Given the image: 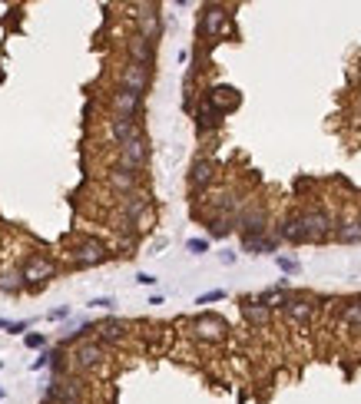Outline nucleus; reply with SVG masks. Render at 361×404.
<instances>
[{"label":"nucleus","instance_id":"1","mask_svg":"<svg viewBox=\"0 0 361 404\" xmlns=\"http://www.w3.org/2000/svg\"><path fill=\"white\" fill-rule=\"evenodd\" d=\"M120 216H123V232H136V225L150 222L152 219V199L150 193L136 189L130 195H120Z\"/></svg>","mask_w":361,"mask_h":404},{"label":"nucleus","instance_id":"2","mask_svg":"<svg viewBox=\"0 0 361 404\" xmlns=\"http://www.w3.org/2000/svg\"><path fill=\"white\" fill-rule=\"evenodd\" d=\"M57 262L50 258V255H40V252H33L24 265H20V279H24V292L30 288V292H40L50 279H57Z\"/></svg>","mask_w":361,"mask_h":404},{"label":"nucleus","instance_id":"3","mask_svg":"<svg viewBox=\"0 0 361 404\" xmlns=\"http://www.w3.org/2000/svg\"><path fill=\"white\" fill-rule=\"evenodd\" d=\"M146 163H150V139H146V133H136L133 139H126L120 146L116 169H126V173L139 176V173L146 169Z\"/></svg>","mask_w":361,"mask_h":404},{"label":"nucleus","instance_id":"4","mask_svg":"<svg viewBox=\"0 0 361 404\" xmlns=\"http://www.w3.org/2000/svg\"><path fill=\"white\" fill-rule=\"evenodd\" d=\"M109 245L100 239H93V236H83V239H76L70 245V258H73L76 269H93V265H103L106 258H109Z\"/></svg>","mask_w":361,"mask_h":404},{"label":"nucleus","instance_id":"5","mask_svg":"<svg viewBox=\"0 0 361 404\" xmlns=\"http://www.w3.org/2000/svg\"><path fill=\"white\" fill-rule=\"evenodd\" d=\"M83 394H87V388H83V381H76V378H53L50 385H46L44 391V401H57V404H83Z\"/></svg>","mask_w":361,"mask_h":404},{"label":"nucleus","instance_id":"6","mask_svg":"<svg viewBox=\"0 0 361 404\" xmlns=\"http://www.w3.org/2000/svg\"><path fill=\"white\" fill-rule=\"evenodd\" d=\"M136 33L143 37V40H150L156 44L159 37H163V14H159V7L156 3H136Z\"/></svg>","mask_w":361,"mask_h":404},{"label":"nucleus","instance_id":"7","mask_svg":"<svg viewBox=\"0 0 361 404\" xmlns=\"http://www.w3.org/2000/svg\"><path fill=\"white\" fill-rule=\"evenodd\" d=\"M150 83H152L150 67H139V63H130V60H126V67H123L120 76H116V90L136 93V96H146Z\"/></svg>","mask_w":361,"mask_h":404},{"label":"nucleus","instance_id":"8","mask_svg":"<svg viewBox=\"0 0 361 404\" xmlns=\"http://www.w3.org/2000/svg\"><path fill=\"white\" fill-rule=\"evenodd\" d=\"M229 27V10L222 3H209V7H202V14H199V37L202 40H219Z\"/></svg>","mask_w":361,"mask_h":404},{"label":"nucleus","instance_id":"9","mask_svg":"<svg viewBox=\"0 0 361 404\" xmlns=\"http://www.w3.org/2000/svg\"><path fill=\"white\" fill-rule=\"evenodd\" d=\"M301 225H305V232H308V239L312 242H325L335 236V219H331V212L325 209H301L299 212Z\"/></svg>","mask_w":361,"mask_h":404},{"label":"nucleus","instance_id":"10","mask_svg":"<svg viewBox=\"0 0 361 404\" xmlns=\"http://www.w3.org/2000/svg\"><path fill=\"white\" fill-rule=\"evenodd\" d=\"M189 328H193V335H196L199 342H206V344L226 342V335H229L226 318H219V315H196Z\"/></svg>","mask_w":361,"mask_h":404},{"label":"nucleus","instance_id":"11","mask_svg":"<svg viewBox=\"0 0 361 404\" xmlns=\"http://www.w3.org/2000/svg\"><path fill=\"white\" fill-rule=\"evenodd\" d=\"M73 368L76 371H93V368H100L106 361V344H100L96 338H83V342L73 348Z\"/></svg>","mask_w":361,"mask_h":404},{"label":"nucleus","instance_id":"12","mask_svg":"<svg viewBox=\"0 0 361 404\" xmlns=\"http://www.w3.org/2000/svg\"><path fill=\"white\" fill-rule=\"evenodd\" d=\"M236 225L242 229V239H258V236H269V212L262 206H245L236 216Z\"/></svg>","mask_w":361,"mask_h":404},{"label":"nucleus","instance_id":"13","mask_svg":"<svg viewBox=\"0 0 361 404\" xmlns=\"http://www.w3.org/2000/svg\"><path fill=\"white\" fill-rule=\"evenodd\" d=\"M282 312H285V318L292 325H301V328H305V325L315 318V299H312V295H292V292H288Z\"/></svg>","mask_w":361,"mask_h":404},{"label":"nucleus","instance_id":"14","mask_svg":"<svg viewBox=\"0 0 361 404\" xmlns=\"http://www.w3.org/2000/svg\"><path fill=\"white\" fill-rule=\"evenodd\" d=\"M202 103H209L212 109H219V113L226 116V113H232V109L239 106V90H236V87H226V83H215V87L206 90Z\"/></svg>","mask_w":361,"mask_h":404},{"label":"nucleus","instance_id":"15","mask_svg":"<svg viewBox=\"0 0 361 404\" xmlns=\"http://www.w3.org/2000/svg\"><path fill=\"white\" fill-rule=\"evenodd\" d=\"M109 109H113V116H123V120H136V123H139V113H143V96L126 93V90H116L113 96H109Z\"/></svg>","mask_w":361,"mask_h":404},{"label":"nucleus","instance_id":"16","mask_svg":"<svg viewBox=\"0 0 361 404\" xmlns=\"http://www.w3.org/2000/svg\"><path fill=\"white\" fill-rule=\"evenodd\" d=\"M215 173H219L215 159L199 156L196 163H193V169H189V189H193V193H206V189L212 186V179H215Z\"/></svg>","mask_w":361,"mask_h":404},{"label":"nucleus","instance_id":"17","mask_svg":"<svg viewBox=\"0 0 361 404\" xmlns=\"http://www.w3.org/2000/svg\"><path fill=\"white\" fill-rule=\"evenodd\" d=\"M126 60L152 70V63H156V44H150V40H143L139 33H133V37L126 40Z\"/></svg>","mask_w":361,"mask_h":404},{"label":"nucleus","instance_id":"18","mask_svg":"<svg viewBox=\"0 0 361 404\" xmlns=\"http://www.w3.org/2000/svg\"><path fill=\"white\" fill-rule=\"evenodd\" d=\"M126 328H130V325H126L123 318H103L100 325H93L100 344H120L123 338H126Z\"/></svg>","mask_w":361,"mask_h":404},{"label":"nucleus","instance_id":"19","mask_svg":"<svg viewBox=\"0 0 361 404\" xmlns=\"http://www.w3.org/2000/svg\"><path fill=\"white\" fill-rule=\"evenodd\" d=\"M136 133H143V126L136 120H123V116H109V120H106V136H109L116 146H123L126 139H133Z\"/></svg>","mask_w":361,"mask_h":404},{"label":"nucleus","instance_id":"20","mask_svg":"<svg viewBox=\"0 0 361 404\" xmlns=\"http://www.w3.org/2000/svg\"><path fill=\"white\" fill-rule=\"evenodd\" d=\"M242 318H245V325H252V328H269L272 325V308H265L262 301L256 299H242Z\"/></svg>","mask_w":361,"mask_h":404},{"label":"nucleus","instance_id":"21","mask_svg":"<svg viewBox=\"0 0 361 404\" xmlns=\"http://www.w3.org/2000/svg\"><path fill=\"white\" fill-rule=\"evenodd\" d=\"M279 239L288 242V245H305V242H312L308 232H305V225H301V219H299V212L279 222Z\"/></svg>","mask_w":361,"mask_h":404},{"label":"nucleus","instance_id":"22","mask_svg":"<svg viewBox=\"0 0 361 404\" xmlns=\"http://www.w3.org/2000/svg\"><path fill=\"white\" fill-rule=\"evenodd\" d=\"M106 186H109L113 193L130 195V193H136V189H139V176L126 173V169H113V173H106Z\"/></svg>","mask_w":361,"mask_h":404},{"label":"nucleus","instance_id":"23","mask_svg":"<svg viewBox=\"0 0 361 404\" xmlns=\"http://www.w3.org/2000/svg\"><path fill=\"white\" fill-rule=\"evenodd\" d=\"M222 113L219 109H212L209 103H199V109H196V130L199 133H212V130H219L222 126Z\"/></svg>","mask_w":361,"mask_h":404},{"label":"nucleus","instance_id":"24","mask_svg":"<svg viewBox=\"0 0 361 404\" xmlns=\"http://www.w3.org/2000/svg\"><path fill=\"white\" fill-rule=\"evenodd\" d=\"M335 242H342V245H355L361 242V219H348V222H335Z\"/></svg>","mask_w":361,"mask_h":404},{"label":"nucleus","instance_id":"25","mask_svg":"<svg viewBox=\"0 0 361 404\" xmlns=\"http://www.w3.org/2000/svg\"><path fill=\"white\" fill-rule=\"evenodd\" d=\"M242 252H249V255H269V252H279V239H275V236L242 239Z\"/></svg>","mask_w":361,"mask_h":404},{"label":"nucleus","instance_id":"26","mask_svg":"<svg viewBox=\"0 0 361 404\" xmlns=\"http://www.w3.org/2000/svg\"><path fill=\"white\" fill-rule=\"evenodd\" d=\"M0 292H3V295H20V292H24L20 269H3L0 272Z\"/></svg>","mask_w":361,"mask_h":404},{"label":"nucleus","instance_id":"27","mask_svg":"<svg viewBox=\"0 0 361 404\" xmlns=\"http://www.w3.org/2000/svg\"><path fill=\"white\" fill-rule=\"evenodd\" d=\"M232 229H236V219H232V216H212L209 219V236L212 239H226Z\"/></svg>","mask_w":361,"mask_h":404},{"label":"nucleus","instance_id":"28","mask_svg":"<svg viewBox=\"0 0 361 404\" xmlns=\"http://www.w3.org/2000/svg\"><path fill=\"white\" fill-rule=\"evenodd\" d=\"M342 322H345L348 328L361 331V301H351V305H345V312H342Z\"/></svg>","mask_w":361,"mask_h":404},{"label":"nucleus","instance_id":"29","mask_svg":"<svg viewBox=\"0 0 361 404\" xmlns=\"http://www.w3.org/2000/svg\"><path fill=\"white\" fill-rule=\"evenodd\" d=\"M285 299H288L285 288H269V292H262L256 301H262L265 308H275V305H285Z\"/></svg>","mask_w":361,"mask_h":404},{"label":"nucleus","instance_id":"30","mask_svg":"<svg viewBox=\"0 0 361 404\" xmlns=\"http://www.w3.org/2000/svg\"><path fill=\"white\" fill-rule=\"evenodd\" d=\"M222 299H226V292H222V288H212L206 295H199L196 305H212V301H222Z\"/></svg>","mask_w":361,"mask_h":404},{"label":"nucleus","instance_id":"31","mask_svg":"<svg viewBox=\"0 0 361 404\" xmlns=\"http://www.w3.org/2000/svg\"><path fill=\"white\" fill-rule=\"evenodd\" d=\"M186 249L193 255H202V252H209V239H189L186 242Z\"/></svg>","mask_w":361,"mask_h":404},{"label":"nucleus","instance_id":"32","mask_svg":"<svg viewBox=\"0 0 361 404\" xmlns=\"http://www.w3.org/2000/svg\"><path fill=\"white\" fill-rule=\"evenodd\" d=\"M24 344H27V348H44V344H46V338H44V335H40V331H27V338H24Z\"/></svg>","mask_w":361,"mask_h":404},{"label":"nucleus","instance_id":"33","mask_svg":"<svg viewBox=\"0 0 361 404\" xmlns=\"http://www.w3.org/2000/svg\"><path fill=\"white\" fill-rule=\"evenodd\" d=\"M30 328V322H7L3 325V331H10V335H20V331H27Z\"/></svg>","mask_w":361,"mask_h":404},{"label":"nucleus","instance_id":"34","mask_svg":"<svg viewBox=\"0 0 361 404\" xmlns=\"http://www.w3.org/2000/svg\"><path fill=\"white\" fill-rule=\"evenodd\" d=\"M275 262H279V269H282V272H295V269H299V262H295V258H282V255H275Z\"/></svg>","mask_w":361,"mask_h":404},{"label":"nucleus","instance_id":"35","mask_svg":"<svg viewBox=\"0 0 361 404\" xmlns=\"http://www.w3.org/2000/svg\"><path fill=\"white\" fill-rule=\"evenodd\" d=\"M50 358H53V351H40V358L33 361L30 368H33V371H40V368H46V365H50Z\"/></svg>","mask_w":361,"mask_h":404},{"label":"nucleus","instance_id":"36","mask_svg":"<svg viewBox=\"0 0 361 404\" xmlns=\"http://www.w3.org/2000/svg\"><path fill=\"white\" fill-rule=\"evenodd\" d=\"M46 318H50V322H63V318H70V308H67V305H60V308H53Z\"/></svg>","mask_w":361,"mask_h":404},{"label":"nucleus","instance_id":"37","mask_svg":"<svg viewBox=\"0 0 361 404\" xmlns=\"http://www.w3.org/2000/svg\"><path fill=\"white\" fill-rule=\"evenodd\" d=\"M136 282H139V285H156V275H150V272H139V275H136Z\"/></svg>","mask_w":361,"mask_h":404},{"label":"nucleus","instance_id":"38","mask_svg":"<svg viewBox=\"0 0 361 404\" xmlns=\"http://www.w3.org/2000/svg\"><path fill=\"white\" fill-rule=\"evenodd\" d=\"M90 305H93V308H113L116 301H113V299H93Z\"/></svg>","mask_w":361,"mask_h":404},{"label":"nucleus","instance_id":"39","mask_svg":"<svg viewBox=\"0 0 361 404\" xmlns=\"http://www.w3.org/2000/svg\"><path fill=\"white\" fill-rule=\"evenodd\" d=\"M219 258H222V265H232V262H236V252H222Z\"/></svg>","mask_w":361,"mask_h":404},{"label":"nucleus","instance_id":"40","mask_svg":"<svg viewBox=\"0 0 361 404\" xmlns=\"http://www.w3.org/2000/svg\"><path fill=\"white\" fill-rule=\"evenodd\" d=\"M0 398H3V391H0Z\"/></svg>","mask_w":361,"mask_h":404}]
</instances>
